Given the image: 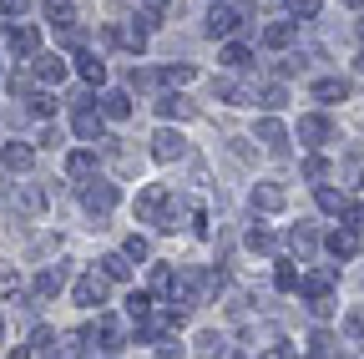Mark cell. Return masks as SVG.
<instances>
[{
	"label": "cell",
	"instance_id": "4316f807",
	"mask_svg": "<svg viewBox=\"0 0 364 359\" xmlns=\"http://www.w3.org/2000/svg\"><path fill=\"white\" fill-rule=\"evenodd\" d=\"M172 289H177L172 268H167V263H157V268H152V294H172Z\"/></svg>",
	"mask_w": 364,
	"mask_h": 359
},
{
	"label": "cell",
	"instance_id": "d6986e66",
	"mask_svg": "<svg viewBox=\"0 0 364 359\" xmlns=\"http://www.w3.org/2000/svg\"><path fill=\"white\" fill-rule=\"evenodd\" d=\"M36 294H41V299H56V294H61V268H46V274L36 279Z\"/></svg>",
	"mask_w": 364,
	"mask_h": 359
},
{
	"label": "cell",
	"instance_id": "e575fe53",
	"mask_svg": "<svg viewBox=\"0 0 364 359\" xmlns=\"http://www.w3.org/2000/svg\"><path fill=\"white\" fill-rule=\"evenodd\" d=\"M86 339H91L86 329H71V334H66V349H71V354L81 359V354H86Z\"/></svg>",
	"mask_w": 364,
	"mask_h": 359
},
{
	"label": "cell",
	"instance_id": "4fadbf2b",
	"mask_svg": "<svg viewBox=\"0 0 364 359\" xmlns=\"http://www.w3.org/2000/svg\"><path fill=\"white\" fill-rule=\"evenodd\" d=\"M36 46H41V36H36L31 26L11 31V51H16V56H36Z\"/></svg>",
	"mask_w": 364,
	"mask_h": 359
},
{
	"label": "cell",
	"instance_id": "484cf974",
	"mask_svg": "<svg viewBox=\"0 0 364 359\" xmlns=\"http://www.w3.org/2000/svg\"><path fill=\"white\" fill-rule=\"evenodd\" d=\"M157 76H162V81H167V86H188V81H193V76H198V71H193V66H162V71H157Z\"/></svg>",
	"mask_w": 364,
	"mask_h": 359
},
{
	"label": "cell",
	"instance_id": "d6a6232c",
	"mask_svg": "<svg viewBox=\"0 0 364 359\" xmlns=\"http://www.w3.org/2000/svg\"><path fill=\"white\" fill-rule=\"evenodd\" d=\"M46 21H56V26H71V6H66V0H51V6H46Z\"/></svg>",
	"mask_w": 364,
	"mask_h": 359
},
{
	"label": "cell",
	"instance_id": "ab89813d",
	"mask_svg": "<svg viewBox=\"0 0 364 359\" xmlns=\"http://www.w3.org/2000/svg\"><path fill=\"white\" fill-rule=\"evenodd\" d=\"M344 334H349V339H364V314H349V319H344Z\"/></svg>",
	"mask_w": 364,
	"mask_h": 359
},
{
	"label": "cell",
	"instance_id": "ee69618b",
	"mask_svg": "<svg viewBox=\"0 0 364 359\" xmlns=\"http://www.w3.org/2000/svg\"><path fill=\"white\" fill-rule=\"evenodd\" d=\"M142 6H147V11H167V6H172V0H142Z\"/></svg>",
	"mask_w": 364,
	"mask_h": 359
},
{
	"label": "cell",
	"instance_id": "2e32d148",
	"mask_svg": "<svg viewBox=\"0 0 364 359\" xmlns=\"http://www.w3.org/2000/svg\"><path fill=\"white\" fill-rule=\"evenodd\" d=\"M223 66L243 71V66H253V51H248V46H238V41H233V46H223Z\"/></svg>",
	"mask_w": 364,
	"mask_h": 359
},
{
	"label": "cell",
	"instance_id": "5bb4252c",
	"mask_svg": "<svg viewBox=\"0 0 364 359\" xmlns=\"http://www.w3.org/2000/svg\"><path fill=\"white\" fill-rule=\"evenodd\" d=\"M253 208H258V213H279V208H284V193L263 183V188H253Z\"/></svg>",
	"mask_w": 364,
	"mask_h": 359
},
{
	"label": "cell",
	"instance_id": "8fae6325",
	"mask_svg": "<svg viewBox=\"0 0 364 359\" xmlns=\"http://www.w3.org/2000/svg\"><path fill=\"white\" fill-rule=\"evenodd\" d=\"M289 248H294V253H299V258H309V253H314V248H318V233H314V228H309V223H299V228H294V233H289Z\"/></svg>",
	"mask_w": 364,
	"mask_h": 359
},
{
	"label": "cell",
	"instance_id": "8992f818",
	"mask_svg": "<svg viewBox=\"0 0 364 359\" xmlns=\"http://www.w3.org/2000/svg\"><path fill=\"white\" fill-rule=\"evenodd\" d=\"M258 142H263L268 152H284V142H289V132H284V122H273V117H263V122H258Z\"/></svg>",
	"mask_w": 364,
	"mask_h": 359
},
{
	"label": "cell",
	"instance_id": "7402d4cb",
	"mask_svg": "<svg viewBox=\"0 0 364 359\" xmlns=\"http://www.w3.org/2000/svg\"><path fill=\"white\" fill-rule=\"evenodd\" d=\"M97 329H102V349H122V324L112 319V314H107V319H102Z\"/></svg>",
	"mask_w": 364,
	"mask_h": 359
},
{
	"label": "cell",
	"instance_id": "ac0fdd59",
	"mask_svg": "<svg viewBox=\"0 0 364 359\" xmlns=\"http://www.w3.org/2000/svg\"><path fill=\"white\" fill-rule=\"evenodd\" d=\"M91 167H97V152H86V147H81V152H71V157H66V172H71V177H86V172H91Z\"/></svg>",
	"mask_w": 364,
	"mask_h": 359
},
{
	"label": "cell",
	"instance_id": "603a6c76",
	"mask_svg": "<svg viewBox=\"0 0 364 359\" xmlns=\"http://www.w3.org/2000/svg\"><path fill=\"white\" fill-rule=\"evenodd\" d=\"M102 112H107V117H127V112H132L127 92H107V97H102Z\"/></svg>",
	"mask_w": 364,
	"mask_h": 359
},
{
	"label": "cell",
	"instance_id": "4dcf8cb0",
	"mask_svg": "<svg viewBox=\"0 0 364 359\" xmlns=\"http://www.w3.org/2000/svg\"><path fill=\"white\" fill-rule=\"evenodd\" d=\"M193 349H198L203 359H218V354H223V339H218V334H198V344H193Z\"/></svg>",
	"mask_w": 364,
	"mask_h": 359
},
{
	"label": "cell",
	"instance_id": "e0dca14e",
	"mask_svg": "<svg viewBox=\"0 0 364 359\" xmlns=\"http://www.w3.org/2000/svg\"><path fill=\"white\" fill-rule=\"evenodd\" d=\"M147 314H152V294H127V319H136V324H142Z\"/></svg>",
	"mask_w": 364,
	"mask_h": 359
},
{
	"label": "cell",
	"instance_id": "f546056e",
	"mask_svg": "<svg viewBox=\"0 0 364 359\" xmlns=\"http://www.w3.org/2000/svg\"><path fill=\"white\" fill-rule=\"evenodd\" d=\"M273 284H279L284 294H294V289H299V268H294V263H279V274H273Z\"/></svg>",
	"mask_w": 364,
	"mask_h": 359
},
{
	"label": "cell",
	"instance_id": "9a60e30c",
	"mask_svg": "<svg viewBox=\"0 0 364 359\" xmlns=\"http://www.w3.org/2000/svg\"><path fill=\"white\" fill-rule=\"evenodd\" d=\"M314 97H318V102H344V97H349V86H344L339 76H329V81H318V86H314Z\"/></svg>",
	"mask_w": 364,
	"mask_h": 359
},
{
	"label": "cell",
	"instance_id": "52a82bcc",
	"mask_svg": "<svg viewBox=\"0 0 364 359\" xmlns=\"http://www.w3.org/2000/svg\"><path fill=\"white\" fill-rule=\"evenodd\" d=\"M329 253H334V258H354V253H359V233H354V228H334V233H329Z\"/></svg>",
	"mask_w": 364,
	"mask_h": 359
},
{
	"label": "cell",
	"instance_id": "b9f144b4",
	"mask_svg": "<svg viewBox=\"0 0 364 359\" xmlns=\"http://www.w3.org/2000/svg\"><path fill=\"white\" fill-rule=\"evenodd\" d=\"M31 6H26V0H0V16H26Z\"/></svg>",
	"mask_w": 364,
	"mask_h": 359
},
{
	"label": "cell",
	"instance_id": "44dd1931",
	"mask_svg": "<svg viewBox=\"0 0 364 359\" xmlns=\"http://www.w3.org/2000/svg\"><path fill=\"white\" fill-rule=\"evenodd\" d=\"M289 41H294V26L289 21H279V26L263 31V46H289Z\"/></svg>",
	"mask_w": 364,
	"mask_h": 359
},
{
	"label": "cell",
	"instance_id": "9c48e42d",
	"mask_svg": "<svg viewBox=\"0 0 364 359\" xmlns=\"http://www.w3.org/2000/svg\"><path fill=\"white\" fill-rule=\"evenodd\" d=\"M233 31H238V11L213 6V16H208V36H233Z\"/></svg>",
	"mask_w": 364,
	"mask_h": 359
},
{
	"label": "cell",
	"instance_id": "277c9868",
	"mask_svg": "<svg viewBox=\"0 0 364 359\" xmlns=\"http://www.w3.org/2000/svg\"><path fill=\"white\" fill-rule=\"evenodd\" d=\"M182 152H188V142H182L177 132H157V137H152V157H157V162H172V157H182Z\"/></svg>",
	"mask_w": 364,
	"mask_h": 359
},
{
	"label": "cell",
	"instance_id": "60d3db41",
	"mask_svg": "<svg viewBox=\"0 0 364 359\" xmlns=\"http://www.w3.org/2000/svg\"><path fill=\"white\" fill-rule=\"evenodd\" d=\"M16 284H21V274H16L11 263H0V294H6V289H16Z\"/></svg>",
	"mask_w": 364,
	"mask_h": 359
},
{
	"label": "cell",
	"instance_id": "7bdbcfd3",
	"mask_svg": "<svg viewBox=\"0 0 364 359\" xmlns=\"http://www.w3.org/2000/svg\"><path fill=\"white\" fill-rule=\"evenodd\" d=\"M263 359H299V354H294V349H268Z\"/></svg>",
	"mask_w": 364,
	"mask_h": 359
},
{
	"label": "cell",
	"instance_id": "30bf717a",
	"mask_svg": "<svg viewBox=\"0 0 364 359\" xmlns=\"http://www.w3.org/2000/svg\"><path fill=\"white\" fill-rule=\"evenodd\" d=\"M36 76H41L46 86H61V81H66V61H61V56H41V61H36Z\"/></svg>",
	"mask_w": 364,
	"mask_h": 359
},
{
	"label": "cell",
	"instance_id": "f1b7e54d",
	"mask_svg": "<svg viewBox=\"0 0 364 359\" xmlns=\"http://www.w3.org/2000/svg\"><path fill=\"white\" fill-rule=\"evenodd\" d=\"M248 248H253V253H273V248H279V238H273L268 228H253V233H248Z\"/></svg>",
	"mask_w": 364,
	"mask_h": 359
},
{
	"label": "cell",
	"instance_id": "681fc988",
	"mask_svg": "<svg viewBox=\"0 0 364 359\" xmlns=\"http://www.w3.org/2000/svg\"><path fill=\"white\" fill-rule=\"evenodd\" d=\"M359 71H364V56H359Z\"/></svg>",
	"mask_w": 364,
	"mask_h": 359
},
{
	"label": "cell",
	"instance_id": "836d02e7",
	"mask_svg": "<svg viewBox=\"0 0 364 359\" xmlns=\"http://www.w3.org/2000/svg\"><path fill=\"white\" fill-rule=\"evenodd\" d=\"M318 208H324V213H344V198L334 188H318Z\"/></svg>",
	"mask_w": 364,
	"mask_h": 359
},
{
	"label": "cell",
	"instance_id": "1f68e13d",
	"mask_svg": "<svg viewBox=\"0 0 364 359\" xmlns=\"http://www.w3.org/2000/svg\"><path fill=\"white\" fill-rule=\"evenodd\" d=\"M258 102H263L268 112H279V107L289 102V92H284V86H263V97H258Z\"/></svg>",
	"mask_w": 364,
	"mask_h": 359
},
{
	"label": "cell",
	"instance_id": "bcb514c9",
	"mask_svg": "<svg viewBox=\"0 0 364 359\" xmlns=\"http://www.w3.org/2000/svg\"><path fill=\"white\" fill-rule=\"evenodd\" d=\"M359 41H364V21H359Z\"/></svg>",
	"mask_w": 364,
	"mask_h": 359
},
{
	"label": "cell",
	"instance_id": "7dc6e473",
	"mask_svg": "<svg viewBox=\"0 0 364 359\" xmlns=\"http://www.w3.org/2000/svg\"><path fill=\"white\" fill-rule=\"evenodd\" d=\"M0 339H6V324H0Z\"/></svg>",
	"mask_w": 364,
	"mask_h": 359
},
{
	"label": "cell",
	"instance_id": "7a4b0ae2",
	"mask_svg": "<svg viewBox=\"0 0 364 359\" xmlns=\"http://www.w3.org/2000/svg\"><path fill=\"white\" fill-rule=\"evenodd\" d=\"M102 132H107V112H91V107L76 112V137L81 142H102Z\"/></svg>",
	"mask_w": 364,
	"mask_h": 359
},
{
	"label": "cell",
	"instance_id": "5b68a950",
	"mask_svg": "<svg viewBox=\"0 0 364 359\" xmlns=\"http://www.w3.org/2000/svg\"><path fill=\"white\" fill-rule=\"evenodd\" d=\"M162 208H167V188H147L142 198H136V218H147V223H157Z\"/></svg>",
	"mask_w": 364,
	"mask_h": 359
},
{
	"label": "cell",
	"instance_id": "ba28073f",
	"mask_svg": "<svg viewBox=\"0 0 364 359\" xmlns=\"http://www.w3.org/2000/svg\"><path fill=\"white\" fill-rule=\"evenodd\" d=\"M299 137H304L309 147H324V142H329V122H324V117H304V122H299Z\"/></svg>",
	"mask_w": 364,
	"mask_h": 359
},
{
	"label": "cell",
	"instance_id": "f35d334b",
	"mask_svg": "<svg viewBox=\"0 0 364 359\" xmlns=\"http://www.w3.org/2000/svg\"><path fill=\"white\" fill-rule=\"evenodd\" d=\"M344 228H354V233H364V208H344Z\"/></svg>",
	"mask_w": 364,
	"mask_h": 359
},
{
	"label": "cell",
	"instance_id": "f6af8a7d",
	"mask_svg": "<svg viewBox=\"0 0 364 359\" xmlns=\"http://www.w3.org/2000/svg\"><path fill=\"white\" fill-rule=\"evenodd\" d=\"M11 359H31V349H26V344H16V349H11Z\"/></svg>",
	"mask_w": 364,
	"mask_h": 359
},
{
	"label": "cell",
	"instance_id": "8d00e7d4",
	"mask_svg": "<svg viewBox=\"0 0 364 359\" xmlns=\"http://www.w3.org/2000/svg\"><path fill=\"white\" fill-rule=\"evenodd\" d=\"M289 11L304 16V21H314V16H318V0H289Z\"/></svg>",
	"mask_w": 364,
	"mask_h": 359
},
{
	"label": "cell",
	"instance_id": "83f0119b",
	"mask_svg": "<svg viewBox=\"0 0 364 359\" xmlns=\"http://www.w3.org/2000/svg\"><path fill=\"white\" fill-rule=\"evenodd\" d=\"M157 112H162L167 122H172V117H193V107L182 102V97H162V102H157Z\"/></svg>",
	"mask_w": 364,
	"mask_h": 359
},
{
	"label": "cell",
	"instance_id": "ffe728a7",
	"mask_svg": "<svg viewBox=\"0 0 364 359\" xmlns=\"http://www.w3.org/2000/svg\"><path fill=\"white\" fill-rule=\"evenodd\" d=\"M102 274H107V279H127V274H132L127 253H107V258H102Z\"/></svg>",
	"mask_w": 364,
	"mask_h": 359
},
{
	"label": "cell",
	"instance_id": "d590c367",
	"mask_svg": "<svg viewBox=\"0 0 364 359\" xmlns=\"http://www.w3.org/2000/svg\"><path fill=\"white\" fill-rule=\"evenodd\" d=\"M324 172H329V162H324V157H309V162H304V177H309V183H318Z\"/></svg>",
	"mask_w": 364,
	"mask_h": 359
},
{
	"label": "cell",
	"instance_id": "cb8c5ba5",
	"mask_svg": "<svg viewBox=\"0 0 364 359\" xmlns=\"http://www.w3.org/2000/svg\"><path fill=\"white\" fill-rule=\"evenodd\" d=\"M16 208H21V213H26V218H36V213H41V208H46V198H41V193H36V188H21V198H16Z\"/></svg>",
	"mask_w": 364,
	"mask_h": 359
},
{
	"label": "cell",
	"instance_id": "3957f363",
	"mask_svg": "<svg viewBox=\"0 0 364 359\" xmlns=\"http://www.w3.org/2000/svg\"><path fill=\"white\" fill-rule=\"evenodd\" d=\"M112 208H117V188H112V183L86 188V213H91V218H107Z\"/></svg>",
	"mask_w": 364,
	"mask_h": 359
},
{
	"label": "cell",
	"instance_id": "7c38bea8",
	"mask_svg": "<svg viewBox=\"0 0 364 359\" xmlns=\"http://www.w3.org/2000/svg\"><path fill=\"white\" fill-rule=\"evenodd\" d=\"M0 157H6V167H11V172H26V167L36 162V152H31L26 142H6V152H0Z\"/></svg>",
	"mask_w": 364,
	"mask_h": 359
},
{
	"label": "cell",
	"instance_id": "6da1fadb",
	"mask_svg": "<svg viewBox=\"0 0 364 359\" xmlns=\"http://www.w3.org/2000/svg\"><path fill=\"white\" fill-rule=\"evenodd\" d=\"M71 299H76L81 309L107 304V274H81V279H76V289H71Z\"/></svg>",
	"mask_w": 364,
	"mask_h": 359
},
{
	"label": "cell",
	"instance_id": "c3c4849f",
	"mask_svg": "<svg viewBox=\"0 0 364 359\" xmlns=\"http://www.w3.org/2000/svg\"><path fill=\"white\" fill-rule=\"evenodd\" d=\"M228 359H243V354H228Z\"/></svg>",
	"mask_w": 364,
	"mask_h": 359
},
{
	"label": "cell",
	"instance_id": "d4e9b609",
	"mask_svg": "<svg viewBox=\"0 0 364 359\" xmlns=\"http://www.w3.org/2000/svg\"><path fill=\"white\" fill-rule=\"evenodd\" d=\"M81 76H86L91 86H102V81H107V61H97V56H81Z\"/></svg>",
	"mask_w": 364,
	"mask_h": 359
},
{
	"label": "cell",
	"instance_id": "74e56055",
	"mask_svg": "<svg viewBox=\"0 0 364 359\" xmlns=\"http://www.w3.org/2000/svg\"><path fill=\"white\" fill-rule=\"evenodd\" d=\"M122 253H127V258H147V238H136V233H132V238H127V248H122Z\"/></svg>",
	"mask_w": 364,
	"mask_h": 359
}]
</instances>
